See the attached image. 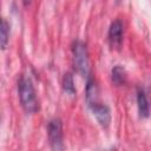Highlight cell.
<instances>
[{"instance_id":"6da1fadb","label":"cell","mask_w":151,"mask_h":151,"mask_svg":"<svg viewBox=\"0 0 151 151\" xmlns=\"http://www.w3.org/2000/svg\"><path fill=\"white\" fill-rule=\"evenodd\" d=\"M18 94L20 99V104L25 112L27 113H35L40 109L39 99L37 97L35 88L33 83L27 77H20L18 81Z\"/></svg>"},{"instance_id":"7a4b0ae2","label":"cell","mask_w":151,"mask_h":151,"mask_svg":"<svg viewBox=\"0 0 151 151\" xmlns=\"http://www.w3.org/2000/svg\"><path fill=\"white\" fill-rule=\"evenodd\" d=\"M73 66L74 70L83 77H87L90 73V59L87 46L81 40H76L72 45Z\"/></svg>"},{"instance_id":"3957f363","label":"cell","mask_w":151,"mask_h":151,"mask_svg":"<svg viewBox=\"0 0 151 151\" xmlns=\"http://www.w3.org/2000/svg\"><path fill=\"white\" fill-rule=\"evenodd\" d=\"M47 134L50 145L53 150H63L64 142H63V123L59 118H53L48 122L47 125Z\"/></svg>"},{"instance_id":"277c9868","label":"cell","mask_w":151,"mask_h":151,"mask_svg":"<svg viewBox=\"0 0 151 151\" xmlns=\"http://www.w3.org/2000/svg\"><path fill=\"white\" fill-rule=\"evenodd\" d=\"M124 34V24L120 19H116L111 22L107 33V40L112 48H119L123 42Z\"/></svg>"},{"instance_id":"5b68a950","label":"cell","mask_w":151,"mask_h":151,"mask_svg":"<svg viewBox=\"0 0 151 151\" xmlns=\"http://www.w3.org/2000/svg\"><path fill=\"white\" fill-rule=\"evenodd\" d=\"M90 107H91L97 122L99 123V125L103 126L104 129H106L111 123V112H110L109 106L97 101V103L92 104Z\"/></svg>"},{"instance_id":"8992f818","label":"cell","mask_w":151,"mask_h":151,"mask_svg":"<svg viewBox=\"0 0 151 151\" xmlns=\"http://www.w3.org/2000/svg\"><path fill=\"white\" fill-rule=\"evenodd\" d=\"M137 106H138V112L142 118H147L150 113L149 109V101L146 98V93L144 88L138 87L137 88Z\"/></svg>"},{"instance_id":"52a82bcc","label":"cell","mask_w":151,"mask_h":151,"mask_svg":"<svg viewBox=\"0 0 151 151\" xmlns=\"http://www.w3.org/2000/svg\"><path fill=\"white\" fill-rule=\"evenodd\" d=\"M111 79L116 86L124 85L127 80V73H126L125 68L120 65H116L111 71Z\"/></svg>"},{"instance_id":"ba28073f","label":"cell","mask_w":151,"mask_h":151,"mask_svg":"<svg viewBox=\"0 0 151 151\" xmlns=\"http://www.w3.org/2000/svg\"><path fill=\"white\" fill-rule=\"evenodd\" d=\"M86 101L88 104V106H91L92 104L98 101V87L94 83V80L92 78H90L87 80V85H86Z\"/></svg>"},{"instance_id":"9c48e42d","label":"cell","mask_w":151,"mask_h":151,"mask_svg":"<svg viewBox=\"0 0 151 151\" xmlns=\"http://www.w3.org/2000/svg\"><path fill=\"white\" fill-rule=\"evenodd\" d=\"M9 39V24L4 19L0 18V48L5 50L8 45Z\"/></svg>"},{"instance_id":"30bf717a","label":"cell","mask_w":151,"mask_h":151,"mask_svg":"<svg viewBox=\"0 0 151 151\" xmlns=\"http://www.w3.org/2000/svg\"><path fill=\"white\" fill-rule=\"evenodd\" d=\"M63 88L70 96H74L76 94V86H74L73 77H72V74L70 72H67V73L64 74V78H63Z\"/></svg>"},{"instance_id":"8fae6325","label":"cell","mask_w":151,"mask_h":151,"mask_svg":"<svg viewBox=\"0 0 151 151\" xmlns=\"http://www.w3.org/2000/svg\"><path fill=\"white\" fill-rule=\"evenodd\" d=\"M31 1H32V0H22L24 5H26V6H27V5H29V4H31Z\"/></svg>"}]
</instances>
